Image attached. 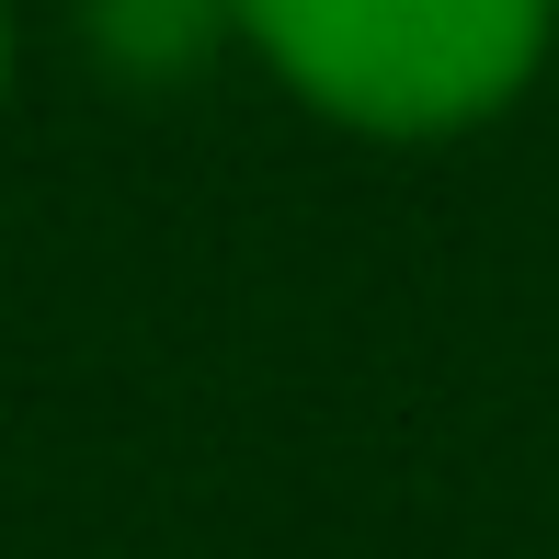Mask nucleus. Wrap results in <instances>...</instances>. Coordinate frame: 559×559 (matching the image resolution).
<instances>
[{
    "label": "nucleus",
    "instance_id": "f257e3e1",
    "mask_svg": "<svg viewBox=\"0 0 559 559\" xmlns=\"http://www.w3.org/2000/svg\"><path fill=\"white\" fill-rule=\"evenodd\" d=\"M240 46L354 138H456L525 104L559 0H228Z\"/></svg>",
    "mask_w": 559,
    "mask_h": 559
},
{
    "label": "nucleus",
    "instance_id": "f03ea898",
    "mask_svg": "<svg viewBox=\"0 0 559 559\" xmlns=\"http://www.w3.org/2000/svg\"><path fill=\"white\" fill-rule=\"evenodd\" d=\"M81 46L115 81L171 92V81H194L206 58L240 46V12H228V0H81Z\"/></svg>",
    "mask_w": 559,
    "mask_h": 559
},
{
    "label": "nucleus",
    "instance_id": "7ed1b4c3",
    "mask_svg": "<svg viewBox=\"0 0 559 559\" xmlns=\"http://www.w3.org/2000/svg\"><path fill=\"white\" fill-rule=\"evenodd\" d=\"M0 104H12V0H0Z\"/></svg>",
    "mask_w": 559,
    "mask_h": 559
}]
</instances>
